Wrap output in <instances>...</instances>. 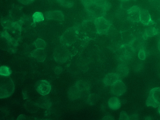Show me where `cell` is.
Instances as JSON below:
<instances>
[{"mask_svg":"<svg viewBox=\"0 0 160 120\" xmlns=\"http://www.w3.org/2000/svg\"><path fill=\"white\" fill-rule=\"evenodd\" d=\"M115 118L112 116L108 115L103 118L102 120H114Z\"/></svg>","mask_w":160,"mask_h":120,"instance_id":"obj_30","label":"cell"},{"mask_svg":"<svg viewBox=\"0 0 160 120\" xmlns=\"http://www.w3.org/2000/svg\"><path fill=\"white\" fill-rule=\"evenodd\" d=\"M141 9L137 6H134L127 11V18L130 21L134 23L140 22V12Z\"/></svg>","mask_w":160,"mask_h":120,"instance_id":"obj_9","label":"cell"},{"mask_svg":"<svg viewBox=\"0 0 160 120\" xmlns=\"http://www.w3.org/2000/svg\"><path fill=\"white\" fill-rule=\"evenodd\" d=\"M0 83V98H6L10 96L14 92L15 85L11 78L2 76Z\"/></svg>","mask_w":160,"mask_h":120,"instance_id":"obj_1","label":"cell"},{"mask_svg":"<svg viewBox=\"0 0 160 120\" xmlns=\"http://www.w3.org/2000/svg\"><path fill=\"white\" fill-rule=\"evenodd\" d=\"M157 34V30L155 28L149 27L145 29L144 32L142 35V37L145 39L148 37L153 36Z\"/></svg>","mask_w":160,"mask_h":120,"instance_id":"obj_21","label":"cell"},{"mask_svg":"<svg viewBox=\"0 0 160 120\" xmlns=\"http://www.w3.org/2000/svg\"><path fill=\"white\" fill-rule=\"evenodd\" d=\"M98 97L97 95L93 93L89 95L87 99L88 103L90 105L95 104L97 101Z\"/></svg>","mask_w":160,"mask_h":120,"instance_id":"obj_24","label":"cell"},{"mask_svg":"<svg viewBox=\"0 0 160 120\" xmlns=\"http://www.w3.org/2000/svg\"><path fill=\"white\" fill-rule=\"evenodd\" d=\"M81 91L82 93L88 92L90 88V85L87 81L80 80L76 82L75 84Z\"/></svg>","mask_w":160,"mask_h":120,"instance_id":"obj_15","label":"cell"},{"mask_svg":"<svg viewBox=\"0 0 160 120\" xmlns=\"http://www.w3.org/2000/svg\"><path fill=\"white\" fill-rule=\"evenodd\" d=\"M85 8L88 14L94 20L98 17H103L107 12L103 8L94 3L85 7Z\"/></svg>","mask_w":160,"mask_h":120,"instance_id":"obj_7","label":"cell"},{"mask_svg":"<svg viewBox=\"0 0 160 120\" xmlns=\"http://www.w3.org/2000/svg\"><path fill=\"white\" fill-rule=\"evenodd\" d=\"M94 3L103 8L107 12L111 7V4L108 0H95Z\"/></svg>","mask_w":160,"mask_h":120,"instance_id":"obj_20","label":"cell"},{"mask_svg":"<svg viewBox=\"0 0 160 120\" xmlns=\"http://www.w3.org/2000/svg\"><path fill=\"white\" fill-rule=\"evenodd\" d=\"M158 111H159V114H160V105L159 106Z\"/></svg>","mask_w":160,"mask_h":120,"instance_id":"obj_35","label":"cell"},{"mask_svg":"<svg viewBox=\"0 0 160 120\" xmlns=\"http://www.w3.org/2000/svg\"><path fill=\"white\" fill-rule=\"evenodd\" d=\"M120 78L116 73H110L105 76L103 81L106 85L111 86L118 81L120 80Z\"/></svg>","mask_w":160,"mask_h":120,"instance_id":"obj_13","label":"cell"},{"mask_svg":"<svg viewBox=\"0 0 160 120\" xmlns=\"http://www.w3.org/2000/svg\"><path fill=\"white\" fill-rule=\"evenodd\" d=\"M22 94H23V98L24 99H25L26 98H27V95H26V93H25V92H23V93H22Z\"/></svg>","mask_w":160,"mask_h":120,"instance_id":"obj_32","label":"cell"},{"mask_svg":"<svg viewBox=\"0 0 160 120\" xmlns=\"http://www.w3.org/2000/svg\"><path fill=\"white\" fill-rule=\"evenodd\" d=\"M31 55L39 62H43L46 58V54L43 49L38 48L33 51Z\"/></svg>","mask_w":160,"mask_h":120,"instance_id":"obj_17","label":"cell"},{"mask_svg":"<svg viewBox=\"0 0 160 120\" xmlns=\"http://www.w3.org/2000/svg\"><path fill=\"white\" fill-rule=\"evenodd\" d=\"M138 56L139 58L142 60H144L146 58V53L143 48H141L139 51Z\"/></svg>","mask_w":160,"mask_h":120,"instance_id":"obj_27","label":"cell"},{"mask_svg":"<svg viewBox=\"0 0 160 120\" xmlns=\"http://www.w3.org/2000/svg\"><path fill=\"white\" fill-rule=\"evenodd\" d=\"M94 22L97 34L100 35H106L109 30L111 24L110 22L104 17L96 18Z\"/></svg>","mask_w":160,"mask_h":120,"instance_id":"obj_4","label":"cell"},{"mask_svg":"<svg viewBox=\"0 0 160 120\" xmlns=\"http://www.w3.org/2000/svg\"><path fill=\"white\" fill-rule=\"evenodd\" d=\"M122 2H125L129 1L130 0H120Z\"/></svg>","mask_w":160,"mask_h":120,"instance_id":"obj_34","label":"cell"},{"mask_svg":"<svg viewBox=\"0 0 160 120\" xmlns=\"http://www.w3.org/2000/svg\"><path fill=\"white\" fill-rule=\"evenodd\" d=\"M33 18L35 22L42 21L43 20L42 14L41 13L39 12L34 13L33 16Z\"/></svg>","mask_w":160,"mask_h":120,"instance_id":"obj_25","label":"cell"},{"mask_svg":"<svg viewBox=\"0 0 160 120\" xmlns=\"http://www.w3.org/2000/svg\"><path fill=\"white\" fill-rule=\"evenodd\" d=\"M47 18L50 19H54L59 21H62L64 18L63 15L62 13L59 11H55L49 13L48 12Z\"/></svg>","mask_w":160,"mask_h":120,"instance_id":"obj_19","label":"cell"},{"mask_svg":"<svg viewBox=\"0 0 160 120\" xmlns=\"http://www.w3.org/2000/svg\"><path fill=\"white\" fill-rule=\"evenodd\" d=\"M36 103L38 107L45 109L49 108L52 104L50 100L46 97H41Z\"/></svg>","mask_w":160,"mask_h":120,"instance_id":"obj_18","label":"cell"},{"mask_svg":"<svg viewBox=\"0 0 160 120\" xmlns=\"http://www.w3.org/2000/svg\"><path fill=\"white\" fill-rule=\"evenodd\" d=\"M10 68L7 66H3L0 68V74L1 76H8L11 74Z\"/></svg>","mask_w":160,"mask_h":120,"instance_id":"obj_23","label":"cell"},{"mask_svg":"<svg viewBox=\"0 0 160 120\" xmlns=\"http://www.w3.org/2000/svg\"><path fill=\"white\" fill-rule=\"evenodd\" d=\"M158 49L159 50V51H160V39L159 40V41L158 42Z\"/></svg>","mask_w":160,"mask_h":120,"instance_id":"obj_33","label":"cell"},{"mask_svg":"<svg viewBox=\"0 0 160 120\" xmlns=\"http://www.w3.org/2000/svg\"><path fill=\"white\" fill-rule=\"evenodd\" d=\"M139 19L140 22L145 25H149L154 23L149 12L145 9H141Z\"/></svg>","mask_w":160,"mask_h":120,"instance_id":"obj_11","label":"cell"},{"mask_svg":"<svg viewBox=\"0 0 160 120\" xmlns=\"http://www.w3.org/2000/svg\"><path fill=\"white\" fill-rule=\"evenodd\" d=\"M108 105L110 109L114 110L119 109L121 106L119 99L116 97H113L109 99Z\"/></svg>","mask_w":160,"mask_h":120,"instance_id":"obj_16","label":"cell"},{"mask_svg":"<svg viewBox=\"0 0 160 120\" xmlns=\"http://www.w3.org/2000/svg\"><path fill=\"white\" fill-rule=\"evenodd\" d=\"M82 92L75 85L72 86L68 91L69 99L72 100H75L81 97Z\"/></svg>","mask_w":160,"mask_h":120,"instance_id":"obj_12","label":"cell"},{"mask_svg":"<svg viewBox=\"0 0 160 120\" xmlns=\"http://www.w3.org/2000/svg\"><path fill=\"white\" fill-rule=\"evenodd\" d=\"M148 106L156 108L160 105V88L155 87L149 92L148 98L146 101Z\"/></svg>","mask_w":160,"mask_h":120,"instance_id":"obj_5","label":"cell"},{"mask_svg":"<svg viewBox=\"0 0 160 120\" xmlns=\"http://www.w3.org/2000/svg\"><path fill=\"white\" fill-rule=\"evenodd\" d=\"M119 120H129V117L125 111L121 112L119 115Z\"/></svg>","mask_w":160,"mask_h":120,"instance_id":"obj_28","label":"cell"},{"mask_svg":"<svg viewBox=\"0 0 160 120\" xmlns=\"http://www.w3.org/2000/svg\"><path fill=\"white\" fill-rule=\"evenodd\" d=\"M126 87L124 83L121 80H119L114 83L111 88V93L113 95L120 96L126 91Z\"/></svg>","mask_w":160,"mask_h":120,"instance_id":"obj_8","label":"cell"},{"mask_svg":"<svg viewBox=\"0 0 160 120\" xmlns=\"http://www.w3.org/2000/svg\"><path fill=\"white\" fill-rule=\"evenodd\" d=\"M128 67L125 64L122 63L119 64L116 69V73L120 78H123L126 77L128 73Z\"/></svg>","mask_w":160,"mask_h":120,"instance_id":"obj_14","label":"cell"},{"mask_svg":"<svg viewBox=\"0 0 160 120\" xmlns=\"http://www.w3.org/2000/svg\"><path fill=\"white\" fill-rule=\"evenodd\" d=\"M78 27H73L67 29L62 35L61 41L65 46H70L75 43L78 38Z\"/></svg>","mask_w":160,"mask_h":120,"instance_id":"obj_2","label":"cell"},{"mask_svg":"<svg viewBox=\"0 0 160 120\" xmlns=\"http://www.w3.org/2000/svg\"><path fill=\"white\" fill-rule=\"evenodd\" d=\"M70 54L69 51L64 45L55 49L54 53V58L57 62L63 63L68 60Z\"/></svg>","mask_w":160,"mask_h":120,"instance_id":"obj_6","label":"cell"},{"mask_svg":"<svg viewBox=\"0 0 160 120\" xmlns=\"http://www.w3.org/2000/svg\"><path fill=\"white\" fill-rule=\"evenodd\" d=\"M35 88L37 91L43 96L48 94L51 89L50 84L45 80H42L38 81L36 84Z\"/></svg>","mask_w":160,"mask_h":120,"instance_id":"obj_10","label":"cell"},{"mask_svg":"<svg viewBox=\"0 0 160 120\" xmlns=\"http://www.w3.org/2000/svg\"><path fill=\"white\" fill-rule=\"evenodd\" d=\"M25 116V115H21L18 117L17 120H24L26 119V117Z\"/></svg>","mask_w":160,"mask_h":120,"instance_id":"obj_31","label":"cell"},{"mask_svg":"<svg viewBox=\"0 0 160 120\" xmlns=\"http://www.w3.org/2000/svg\"><path fill=\"white\" fill-rule=\"evenodd\" d=\"M134 49L129 44H124L118 49L116 55L119 60L126 61L130 59L132 57Z\"/></svg>","mask_w":160,"mask_h":120,"instance_id":"obj_3","label":"cell"},{"mask_svg":"<svg viewBox=\"0 0 160 120\" xmlns=\"http://www.w3.org/2000/svg\"><path fill=\"white\" fill-rule=\"evenodd\" d=\"M25 107L27 108L26 110L30 112L35 113L38 109V107L36 103H34L32 102L27 101L25 104Z\"/></svg>","mask_w":160,"mask_h":120,"instance_id":"obj_22","label":"cell"},{"mask_svg":"<svg viewBox=\"0 0 160 120\" xmlns=\"http://www.w3.org/2000/svg\"><path fill=\"white\" fill-rule=\"evenodd\" d=\"M34 0H18L21 3L24 4H28L32 2Z\"/></svg>","mask_w":160,"mask_h":120,"instance_id":"obj_29","label":"cell"},{"mask_svg":"<svg viewBox=\"0 0 160 120\" xmlns=\"http://www.w3.org/2000/svg\"><path fill=\"white\" fill-rule=\"evenodd\" d=\"M95 0H81V2L85 7L94 3Z\"/></svg>","mask_w":160,"mask_h":120,"instance_id":"obj_26","label":"cell"}]
</instances>
